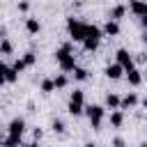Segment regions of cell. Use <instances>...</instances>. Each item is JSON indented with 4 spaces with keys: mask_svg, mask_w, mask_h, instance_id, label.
Here are the masks:
<instances>
[{
    "mask_svg": "<svg viewBox=\"0 0 147 147\" xmlns=\"http://www.w3.org/2000/svg\"><path fill=\"white\" fill-rule=\"evenodd\" d=\"M87 28H90V23H83V21H78V18H74V16H69L67 18V30H69V37L74 39V41H85L87 39Z\"/></svg>",
    "mask_w": 147,
    "mask_h": 147,
    "instance_id": "1",
    "label": "cell"
},
{
    "mask_svg": "<svg viewBox=\"0 0 147 147\" xmlns=\"http://www.w3.org/2000/svg\"><path fill=\"white\" fill-rule=\"evenodd\" d=\"M85 115H87V119H90L92 129H94V131H101V122H103L106 108H103V106H99V103H90V106H85Z\"/></svg>",
    "mask_w": 147,
    "mask_h": 147,
    "instance_id": "2",
    "label": "cell"
},
{
    "mask_svg": "<svg viewBox=\"0 0 147 147\" xmlns=\"http://www.w3.org/2000/svg\"><path fill=\"white\" fill-rule=\"evenodd\" d=\"M115 62H117V64H122V67H124V71L136 69V60H133V55H131L126 48H117V53H115Z\"/></svg>",
    "mask_w": 147,
    "mask_h": 147,
    "instance_id": "3",
    "label": "cell"
},
{
    "mask_svg": "<svg viewBox=\"0 0 147 147\" xmlns=\"http://www.w3.org/2000/svg\"><path fill=\"white\" fill-rule=\"evenodd\" d=\"M25 133V119L23 117H14L7 126V136H14V138H23Z\"/></svg>",
    "mask_w": 147,
    "mask_h": 147,
    "instance_id": "4",
    "label": "cell"
},
{
    "mask_svg": "<svg viewBox=\"0 0 147 147\" xmlns=\"http://www.w3.org/2000/svg\"><path fill=\"white\" fill-rule=\"evenodd\" d=\"M0 71H2V76H0L2 83H16V80H18V71H16L11 64H5V62H2V64H0Z\"/></svg>",
    "mask_w": 147,
    "mask_h": 147,
    "instance_id": "5",
    "label": "cell"
},
{
    "mask_svg": "<svg viewBox=\"0 0 147 147\" xmlns=\"http://www.w3.org/2000/svg\"><path fill=\"white\" fill-rule=\"evenodd\" d=\"M103 74H106L110 80H117V78H122V74H126V71H124V67H122V64L113 62V64H108V67H106V71H103Z\"/></svg>",
    "mask_w": 147,
    "mask_h": 147,
    "instance_id": "6",
    "label": "cell"
},
{
    "mask_svg": "<svg viewBox=\"0 0 147 147\" xmlns=\"http://www.w3.org/2000/svg\"><path fill=\"white\" fill-rule=\"evenodd\" d=\"M71 55H74V46H71V41L62 44V46L55 51V60H57V62H62V60H67V57H71Z\"/></svg>",
    "mask_w": 147,
    "mask_h": 147,
    "instance_id": "7",
    "label": "cell"
},
{
    "mask_svg": "<svg viewBox=\"0 0 147 147\" xmlns=\"http://www.w3.org/2000/svg\"><path fill=\"white\" fill-rule=\"evenodd\" d=\"M119 106H122V96L115 92H108L106 94V108L113 113V110H119Z\"/></svg>",
    "mask_w": 147,
    "mask_h": 147,
    "instance_id": "8",
    "label": "cell"
},
{
    "mask_svg": "<svg viewBox=\"0 0 147 147\" xmlns=\"http://www.w3.org/2000/svg\"><path fill=\"white\" fill-rule=\"evenodd\" d=\"M103 34L106 37H117L119 34V23L117 21H110V18H106V23H103Z\"/></svg>",
    "mask_w": 147,
    "mask_h": 147,
    "instance_id": "9",
    "label": "cell"
},
{
    "mask_svg": "<svg viewBox=\"0 0 147 147\" xmlns=\"http://www.w3.org/2000/svg\"><path fill=\"white\" fill-rule=\"evenodd\" d=\"M57 64H60V71H62V74H74V71L78 69L76 55H71V57H67V60H62V62H57Z\"/></svg>",
    "mask_w": 147,
    "mask_h": 147,
    "instance_id": "10",
    "label": "cell"
},
{
    "mask_svg": "<svg viewBox=\"0 0 147 147\" xmlns=\"http://www.w3.org/2000/svg\"><path fill=\"white\" fill-rule=\"evenodd\" d=\"M138 94L136 92H126L124 96H122V106H119V110H126V108H133V106H138Z\"/></svg>",
    "mask_w": 147,
    "mask_h": 147,
    "instance_id": "11",
    "label": "cell"
},
{
    "mask_svg": "<svg viewBox=\"0 0 147 147\" xmlns=\"http://www.w3.org/2000/svg\"><path fill=\"white\" fill-rule=\"evenodd\" d=\"M126 80H129V85L138 87V85L145 80V76H142V71H140V69H131V71H126Z\"/></svg>",
    "mask_w": 147,
    "mask_h": 147,
    "instance_id": "12",
    "label": "cell"
},
{
    "mask_svg": "<svg viewBox=\"0 0 147 147\" xmlns=\"http://www.w3.org/2000/svg\"><path fill=\"white\" fill-rule=\"evenodd\" d=\"M124 14H126V5H115V7H110V11H108V18L119 23V18H124Z\"/></svg>",
    "mask_w": 147,
    "mask_h": 147,
    "instance_id": "13",
    "label": "cell"
},
{
    "mask_svg": "<svg viewBox=\"0 0 147 147\" xmlns=\"http://www.w3.org/2000/svg\"><path fill=\"white\" fill-rule=\"evenodd\" d=\"M129 9H131L138 18H145V16H147V2H129Z\"/></svg>",
    "mask_w": 147,
    "mask_h": 147,
    "instance_id": "14",
    "label": "cell"
},
{
    "mask_svg": "<svg viewBox=\"0 0 147 147\" xmlns=\"http://www.w3.org/2000/svg\"><path fill=\"white\" fill-rule=\"evenodd\" d=\"M122 124H124V110H113L110 113V126L122 129Z\"/></svg>",
    "mask_w": 147,
    "mask_h": 147,
    "instance_id": "15",
    "label": "cell"
},
{
    "mask_svg": "<svg viewBox=\"0 0 147 147\" xmlns=\"http://www.w3.org/2000/svg\"><path fill=\"white\" fill-rule=\"evenodd\" d=\"M25 30H28L30 34H37V32L41 30V23H39V18H34V16L25 18Z\"/></svg>",
    "mask_w": 147,
    "mask_h": 147,
    "instance_id": "16",
    "label": "cell"
},
{
    "mask_svg": "<svg viewBox=\"0 0 147 147\" xmlns=\"http://www.w3.org/2000/svg\"><path fill=\"white\" fill-rule=\"evenodd\" d=\"M39 87H41V94H51V92L57 90V87H55V78H44Z\"/></svg>",
    "mask_w": 147,
    "mask_h": 147,
    "instance_id": "17",
    "label": "cell"
},
{
    "mask_svg": "<svg viewBox=\"0 0 147 147\" xmlns=\"http://www.w3.org/2000/svg\"><path fill=\"white\" fill-rule=\"evenodd\" d=\"M11 51H14V46H11L9 37H2V41H0V55H11Z\"/></svg>",
    "mask_w": 147,
    "mask_h": 147,
    "instance_id": "18",
    "label": "cell"
},
{
    "mask_svg": "<svg viewBox=\"0 0 147 147\" xmlns=\"http://www.w3.org/2000/svg\"><path fill=\"white\" fill-rule=\"evenodd\" d=\"M69 101H71V103H80V106H85V92H83V90H74Z\"/></svg>",
    "mask_w": 147,
    "mask_h": 147,
    "instance_id": "19",
    "label": "cell"
},
{
    "mask_svg": "<svg viewBox=\"0 0 147 147\" xmlns=\"http://www.w3.org/2000/svg\"><path fill=\"white\" fill-rule=\"evenodd\" d=\"M83 48H85L87 53H94V51L99 48V41H96V39H90V37H87V39L83 41Z\"/></svg>",
    "mask_w": 147,
    "mask_h": 147,
    "instance_id": "20",
    "label": "cell"
},
{
    "mask_svg": "<svg viewBox=\"0 0 147 147\" xmlns=\"http://www.w3.org/2000/svg\"><path fill=\"white\" fill-rule=\"evenodd\" d=\"M23 62H25V67H34V62H37V53H34V51L23 53Z\"/></svg>",
    "mask_w": 147,
    "mask_h": 147,
    "instance_id": "21",
    "label": "cell"
},
{
    "mask_svg": "<svg viewBox=\"0 0 147 147\" xmlns=\"http://www.w3.org/2000/svg\"><path fill=\"white\" fill-rule=\"evenodd\" d=\"M83 113H85V106H80V103H71V101H69V115L78 117V115H83Z\"/></svg>",
    "mask_w": 147,
    "mask_h": 147,
    "instance_id": "22",
    "label": "cell"
},
{
    "mask_svg": "<svg viewBox=\"0 0 147 147\" xmlns=\"http://www.w3.org/2000/svg\"><path fill=\"white\" fill-rule=\"evenodd\" d=\"M74 78H76V80H87V78H90V71H87L85 67H78V69L74 71Z\"/></svg>",
    "mask_w": 147,
    "mask_h": 147,
    "instance_id": "23",
    "label": "cell"
},
{
    "mask_svg": "<svg viewBox=\"0 0 147 147\" xmlns=\"http://www.w3.org/2000/svg\"><path fill=\"white\" fill-rule=\"evenodd\" d=\"M51 129H53L55 133H64V131H67V126H64V122H62V119H57V117H55V119L51 122Z\"/></svg>",
    "mask_w": 147,
    "mask_h": 147,
    "instance_id": "24",
    "label": "cell"
},
{
    "mask_svg": "<svg viewBox=\"0 0 147 147\" xmlns=\"http://www.w3.org/2000/svg\"><path fill=\"white\" fill-rule=\"evenodd\" d=\"M67 83H69V78H67V74H57V76H55V87H57V90H62V87H67Z\"/></svg>",
    "mask_w": 147,
    "mask_h": 147,
    "instance_id": "25",
    "label": "cell"
},
{
    "mask_svg": "<svg viewBox=\"0 0 147 147\" xmlns=\"http://www.w3.org/2000/svg\"><path fill=\"white\" fill-rule=\"evenodd\" d=\"M11 67H14V69H16V71H18V74H21V71H25V69H28V67H25V62H23V57H16V60H14V62H11Z\"/></svg>",
    "mask_w": 147,
    "mask_h": 147,
    "instance_id": "26",
    "label": "cell"
},
{
    "mask_svg": "<svg viewBox=\"0 0 147 147\" xmlns=\"http://www.w3.org/2000/svg\"><path fill=\"white\" fill-rule=\"evenodd\" d=\"M113 147H126V142H124V138H113Z\"/></svg>",
    "mask_w": 147,
    "mask_h": 147,
    "instance_id": "27",
    "label": "cell"
},
{
    "mask_svg": "<svg viewBox=\"0 0 147 147\" xmlns=\"http://www.w3.org/2000/svg\"><path fill=\"white\" fill-rule=\"evenodd\" d=\"M41 136H44V131H41L39 126H37V129H32V138H34V142H37V140H39Z\"/></svg>",
    "mask_w": 147,
    "mask_h": 147,
    "instance_id": "28",
    "label": "cell"
},
{
    "mask_svg": "<svg viewBox=\"0 0 147 147\" xmlns=\"http://www.w3.org/2000/svg\"><path fill=\"white\" fill-rule=\"evenodd\" d=\"M18 9H21V11H28V9H30V2H18Z\"/></svg>",
    "mask_w": 147,
    "mask_h": 147,
    "instance_id": "29",
    "label": "cell"
},
{
    "mask_svg": "<svg viewBox=\"0 0 147 147\" xmlns=\"http://www.w3.org/2000/svg\"><path fill=\"white\" fill-rule=\"evenodd\" d=\"M140 23H142V28H145V32H147V16H145V18H140Z\"/></svg>",
    "mask_w": 147,
    "mask_h": 147,
    "instance_id": "30",
    "label": "cell"
},
{
    "mask_svg": "<svg viewBox=\"0 0 147 147\" xmlns=\"http://www.w3.org/2000/svg\"><path fill=\"white\" fill-rule=\"evenodd\" d=\"M140 103H142V108H145V110H147V96H145V99H142V101H140Z\"/></svg>",
    "mask_w": 147,
    "mask_h": 147,
    "instance_id": "31",
    "label": "cell"
},
{
    "mask_svg": "<svg viewBox=\"0 0 147 147\" xmlns=\"http://www.w3.org/2000/svg\"><path fill=\"white\" fill-rule=\"evenodd\" d=\"M28 147H41V145H39V142H30Z\"/></svg>",
    "mask_w": 147,
    "mask_h": 147,
    "instance_id": "32",
    "label": "cell"
},
{
    "mask_svg": "<svg viewBox=\"0 0 147 147\" xmlns=\"http://www.w3.org/2000/svg\"><path fill=\"white\" fill-rule=\"evenodd\" d=\"M83 147H96V145H94V142H87V145H83Z\"/></svg>",
    "mask_w": 147,
    "mask_h": 147,
    "instance_id": "33",
    "label": "cell"
},
{
    "mask_svg": "<svg viewBox=\"0 0 147 147\" xmlns=\"http://www.w3.org/2000/svg\"><path fill=\"white\" fill-rule=\"evenodd\" d=\"M142 76H145V80H147V69H145V71H142Z\"/></svg>",
    "mask_w": 147,
    "mask_h": 147,
    "instance_id": "34",
    "label": "cell"
}]
</instances>
